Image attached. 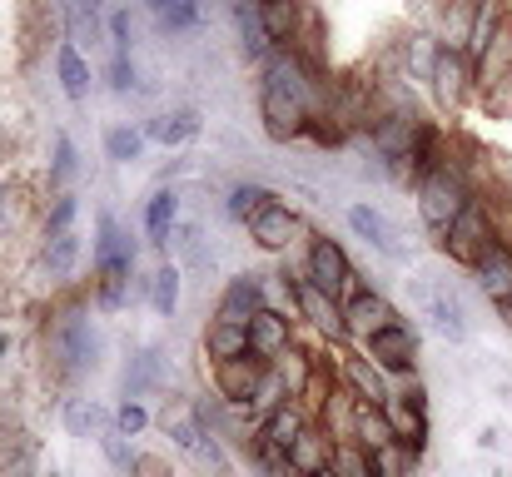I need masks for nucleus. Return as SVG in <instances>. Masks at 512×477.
Returning <instances> with one entry per match:
<instances>
[{"mask_svg": "<svg viewBox=\"0 0 512 477\" xmlns=\"http://www.w3.org/2000/svg\"><path fill=\"white\" fill-rule=\"evenodd\" d=\"M353 443H363L368 453H383L388 443H398V433H393L383 403H358V398H353Z\"/></svg>", "mask_w": 512, "mask_h": 477, "instance_id": "20", "label": "nucleus"}, {"mask_svg": "<svg viewBox=\"0 0 512 477\" xmlns=\"http://www.w3.org/2000/svg\"><path fill=\"white\" fill-rule=\"evenodd\" d=\"M343 323H348V338L363 348L373 333H383V328H393V323H403V318H398V309H393L383 294L358 289V294H348V299H343Z\"/></svg>", "mask_w": 512, "mask_h": 477, "instance_id": "7", "label": "nucleus"}, {"mask_svg": "<svg viewBox=\"0 0 512 477\" xmlns=\"http://www.w3.org/2000/svg\"><path fill=\"white\" fill-rule=\"evenodd\" d=\"M468 209V184H463V174L458 169H433L428 179H418V219H423V229L443 244V234L453 229V219Z\"/></svg>", "mask_w": 512, "mask_h": 477, "instance_id": "1", "label": "nucleus"}, {"mask_svg": "<svg viewBox=\"0 0 512 477\" xmlns=\"http://www.w3.org/2000/svg\"><path fill=\"white\" fill-rule=\"evenodd\" d=\"M498 244V234H493V219L483 214V204L478 199H468V209L453 219V229L443 234V249H448V259L453 264H463V269H478L483 264V254Z\"/></svg>", "mask_w": 512, "mask_h": 477, "instance_id": "3", "label": "nucleus"}, {"mask_svg": "<svg viewBox=\"0 0 512 477\" xmlns=\"http://www.w3.org/2000/svg\"><path fill=\"white\" fill-rule=\"evenodd\" d=\"M289 348H294V318L284 314V309H259V314L249 318V353H259L264 363H274Z\"/></svg>", "mask_w": 512, "mask_h": 477, "instance_id": "12", "label": "nucleus"}, {"mask_svg": "<svg viewBox=\"0 0 512 477\" xmlns=\"http://www.w3.org/2000/svg\"><path fill=\"white\" fill-rule=\"evenodd\" d=\"M110 40H115V55H130V15L125 10L110 15Z\"/></svg>", "mask_w": 512, "mask_h": 477, "instance_id": "42", "label": "nucleus"}, {"mask_svg": "<svg viewBox=\"0 0 512 477\" xmlns=\"http://www.w3.org/2000/svg\"><path fill=\"white\" fill-rule=\"evenodd\" d=\"M145 284H150V309L160 318H170L174 304H179V269H174V264H160Z\"/></svg>", "mask_w": 512, "mask_h": 477, "instance_id": "33", "label": "nucleus"}, {"mask_svg": "<svg viewBox=\"0 0 512 477\" xmlns=\"http://www.w3.org/2000/svg\"><path fill=\"white\" fill-rule=\"evenodd\" d=\"M70 169H75V145L60 135L55 140V179H70Z\"/></svg>", "mask_w": 512, "mask_h": 477, "instance_id": "44", "label": "nucleus"}, {"mask_svg": "<svg viewBox=\"0 0 512 477\" xmlns=\"http://www.w3.org/2000/svg\"><path fill=\"white\" fill-rule=\"evenodd\" d=\"M373 463H378V477H413L418 453H413L408 443H388L383 453H373Z\"/></svg>", "mask_w": 512, "mask_h": 477, "instance_id": "37", "label": "nucleus"}, {"mask_svg": "<svg viewBox=\"0 0 512 477\" xmlns=\"http://www.w3.org/2000/svg\"><path fill=\"white\" fill-rule=\"evenodd\" d=\"M264 373H269V363H264L259 353L224 358V363H214V393H219L229 408L254 413V398H259V388H264Z\"/></svg>", "mask_w": 512, "mask_h": 477, "instance_id": "4", "label": "nucleus"}, {"mask_svg": "<svg viewBox=\"0 0 512 477\" xmlns=\"http://www.w3.org/2000/svg\"><path fill=\"white\" fill-rule=\"evenodd\" d=\"M383 413H388V423H393V433H398V443H408L413 453H423L428 448V393L413 383V388H403V393H393L388 403H383Z\"/></svg>", "mask_w": 512, "mask_h": 477, "instance_id": "6", "label": "nucleus"}, {"mask_svg": "<svg viewBox=\"0 0 512 477\" xmlns=\"http://www.w3.org/2000/svg\"><path fill=\"white\" fill-rule=\"evenodd\" d=\"M100 40V0H70V45Z\"/></svg>", "mask_w": 512, "mask_h": 477, "instance_id": "35", "label": "nucleus"}, {"mask_svg": "<svg viewBox=\"0 0 512 477\" xmlns=\"http://www.w3.org/2000/svg\"><path fill=\"white\" fill-rule=\"evenodd\" d=\"M269 204H274V194H269L264 184H234V194H229V219L249 224V219L264 214Z\"/></svg>", "mask_w": 512, "mask_h": 477, "instance_id": "34", "label": "nucleus"}, {"mask_svg": "<svg viewBox=\"0 0 512 477\" xmlns=\"http://www.w3.org/2000/svg\"><path fill=\"white\" fill-rule=\"evenodd\" d=\"M433 85H438V95H443L448 105H458V100H463V85H468V55L453 50V45H443V50L433 55Z\"/></svg>", "mask_w": 512, "mask_h": 477, "instance_id": "22", "label": "nucleus"}, {"mask_svg": "<svg viewBox=\"0 0 512 477\" xmlns=\"http://www.w3.org/2000/svg\"><path fill=\"white\" fill-rule=\"evenodd\" d=\"M473 274H478V289H483L498 309H512V249L503 239L483 254V264H478Z\"/></svg>", "mask_w": 512, "mask_h": 477, "instance_id": "17", "label": "nucleus"}, {"mask_svg": "<svg viewBox=\"0 0 512 477\" xmlns=\"http://www.w3.org/2000/svg\"><path fill=\"white\" fill-rule=\"evenodd\" d=\"M204 353H209L214 363L249 353V328H244V323H229V318H214V323L204 328Z\"/></svg>", "mask_w": 512, "mask_h": 477, "instance_id": "25", "label": "nucleus"}, {"mask_svg": "<svg viewBox=\"0 0 512 477\" xmlns=\"http://www.w3.org/2000/svg\"><path fill=\"white\" fill-rule=\"evenodd\" d=\"M55 70H60V85H65V95H70V100H85V95H90V65H85L80 45H60Z\"/></svg>", "mask_w": 512, "mask_h": 477, "instance_id": "29", "label": "nucleus"}, {"mask_svg": "<svg viewBox=\"0 0 512 477\" xmlns=\"http://www.w3.org/2000/svg\"><path fill=\"white\" fill-rule=\"evenodd\" d=\"M329 463H334V438H329V428L309 423V428H304V438L289 448V473L294 477H314V473H324Z\"/></svg>", "mask_w": 512, "mask_h": 477, "instance_id": "18", "label": "nucleus"}, {"mask_svg": "<svg viewBox=\"0 0 512 477\" xmlns=\"http://www.w3.org/2000/svg\"><path fill=\"white\" fill-rule=\"evenodd\" d=\"M60 348H65V358H70V373H85V368L95 363V333H90L80 318H70V323L60 328Z\"/></svg>", "mask_w": 512, "mask_h": 477, "instance_id": "30", "label": "nucleus"}, {"mask_svg": "<svg viewBox=\"0 0 512 477\" xmlns=\"http://www.w3.org/2000/svg\"><path fill=\"white\" fill-rule=\"evenodd\" d=\"M314 477H339V473H334V468H324V473H314Z\"/></svg>", "mask_w": 512, "mask_h": 477, "instance_id": "45", "label": "nucleus"}, {"mask_svg": "<svg viewBox=\"0 0 512 477\" xmlns=\"http://www.w3.org/2000/svg\"><path fill=\"white\" fill-rule=\"evenodd\" d=\"M289 289H294V318H309L329 343H339L348 338V323H343V304L339 299H329L309 274H299V279H289Z\"/></svg>", "mask_w": 512, "mask_h": 477, "instance_id": "5", "label": "nucleus"}, {"mask_svg": "<svg viewBox=\"0 0 512 477\" xmlns=\"http://www.w3.org/2000/svg\"><path fill=\"white\" fill-rule=\"evenodd\" d=\"M145 423H150V413H145L140 403H125V408L115 413V428H120L125 438H135V433H145Z\"/></svg>", "mask_w": 512, "mask_h": 477, "instance_id": "41", "label": "nucleus"}, {"mask_svg": "<svg viewBox=\"0 0 512 477\" xmlns=\"http://www.w3.org/2000/svg\"><path fill=\"white\" fill-rule=\"evenodd\" d=\"M363 353H368L383 373H413V363H418V333H413L408 323H393V328L373 333V338L363 343Z\"/></svg>", "mask_w": 512, "mask_h": 477, "instance_id": "9", "label": "nucleus"}, {"mask_svg": "<svg viewBox=\"0 0 512 477\" xmlns=\"http://www.w3.org/2000/svg\"><path fill=\"white\" fill-rule=\"evenodd\" d=\"M239 5H244V0H239Z\"/></svg>", "mask_w": 512, "mask_h": 477, "instance_id": "48", "label": "nucleus"}, {"mask_svg": "<svg viewBox=\"0 0 512 477\" xmlns=\"http://www.w3.org/2000/svg\"><path fill=\"white\" fill-rule=\"evenodd\" d=\"M259 15H264V30H269L274 50H289L294 35H299V20H304L299 0H259Z\"/></svg>", "mask_w": 512, "mask_h": 477, "instance_id": "23", "label": "nucleus"}, {"mask_svg": "<svg viewBox=\"0 0 512 477\" xmlns=\"http://www.w3.org/2000/svg\"><path fill=\"white\" fill-rule=\"evenodd\" d=\"M413 294H418V304H423V318L433 323V333H443V338H453V343L468 338V314H463V304H458L453 289L413 279Z\"/></svg>", "mask_w": 512, "mask_h": 477, "instance_id": "8", "label": "nucleus"}, {"mask_svg": "<svg viewBox=\"0 0 512 477\" xmlns=\"http://www.w3.org/2000/svg\"><path fill=\"white\" fill-rule=\"evenodd\" d=\"M418 130H423V125H418L413 115H388V120L373 125V145H378L388 159H408L413 140H418Z\"/></svg>", "mask_w": 512, "mask_h": 477, "instance_id": "24", "label": "nucleus"}, {"mask_svg": "<svg viewBox=\"0 0 512 477\" xmlns=\"http://www.w3.org/2000/svg\"><path fill=\"white\" fill-rule=\"evenodd\" d=\"M239 35H244L249 60H269V55H274V40H269V30H264L259 0H244V5H239Z\"/></svg>", "mask_w": 512, "mask_h": 477, "instance_id": "28", "label": "nucleus"}, {"mask_svg": "<svg viewBox=\"0 0 512 477\" xmlns=\"http://www.w3.org/2000/svg\"><path fill=\"white\" fill-rule=\"evenodd\" d=\"M75 209H80V204H75V194H60V199H55V209H50V219H45V234H65V229H70V219H75Z\"/></svg>", "mask_w": 512, "mask_h": 477, "instance_id": "40", "label": "nucleus"}, {"mask_svg": "<svg viewBox=\"0 0 512 477\" xmlns=\"http://www.w3.org/2000/svg\"><path fill=\"white\" fill-rule=\"evenodd\" d=\"M110 85H115V90H130V85H135V65H130V55H115V60H110Z\"/></svg>", "mask_w": 512, "mask_h": 477, "instance_id": "43", "label": "nucleus"}, {"mask_svg": "<svg viewBox=\"0 0 512 477\" xmlns=\"http://www.w3.org/2000/svg\"><path fill=\"white\" fill-rule=\"evenodd\" d=\"M304 428H309V408H304L299 398H289V403H279L269 418H259V438L274 443L284 458H289V448L304 438Z\"/></svg>", "mask_w": 512, "mask_h": 477, "instance_id": "16", "label": "nucleus"}, {"mask_svg": "<svg viewBox=\"0 0 512 477\" xmlns=\"http://www.w3.org/2000/svg\"><path fill=\"white\" fill-rule=\"evenodd\" d=\"M264 279H269V274H239V279L224 289V299H219V318L249 328V318L259 314V309H269V289H264Z\"/></svg>", "mask_w": 512, "mask_h": 477, "instance_id": "14", "label": "nucleus"}, {"mask_svg": "<svg viewBox=\"0 0 512 477\" xmlns=\"http://www.w3.org/2000/svg\"><path fill=\"white\" fill-rule=\"evenodd\" d=\"M348 229L368 244V249H378L383 259H408V249L398 244V229L378 214V209H368V204H353L348 209Z\"/></svg>", "mask_w": 512, "mask_h": 477, "instance_id": "15", "label": "nucleus"}, {"mask_svg": "<svg viewBox=\"0 0 512 477\" xmlns=\"http://www.w3.org/2000/svg\"><path fill=\"white\" fill-rule=\"evenodd\" d=\"M259 120H264L269 140H294V135L309 130V110L274 85H259Z\"/></svg>", "mask_w": 512, "mask_h": 477, "instance_id": "11", "label": "nucleus"}, {"mask_svg": "<svg viewBox=\"0 0 512 477\" xmlns=\"http://www.w3.org/2000/svg\"><path fill=\"white\" fill-rule=\"evenodd\" d=\"M20 214H25V194L15 184H0V234H10L20 224Z\"/></svg>", "mask_w": 512, "mask_h": 477, "instance_id": "39", "label": "nucleus"}, {"mask_svg": "<svg viewBox=\"0 0 512 477\" xmlns=\"http://www.w3.org/2000/svg\"><path fill=\"white\" fill-rule=\"evenodd\" d=\"M150 10H155V20L165 30H189L199 20V5L194 0H150Z\"/></svg>", "mask_w": 512, "mask_h": 477, "instance_id": "36", "label": "nucleus"}, {"mask_svg": "<svg viewBox=\"0 0 512 477\" xmlns=\"http://www.w3.org/2000/svg\"><path fill=\"white\" fill-rule=\"evenodd\" d=\"M329 299H339L353 289V264H348V254H343L334 239H314V249H309V269H304Z\"/></svg>", "mask_w": 512, "mask_h": 477, "instance_id": "10", "label": "nucleus"}, {"mask_svg": "<svg viewBox=\"0 0 512 477\" xmlns=\"http://www.w3.org/2000/svg\"><path fill=\"white\" fill-rule=\"evenodd\" d=\"M343 388L358 398V403H388V383H383V368L368 358V353H348L343 358Z\"/></svg>", "mask_w": 512, "mask_h": 477, "instance_id": "19", "label": "nucleus"}, {"mask_svg": "<svg viewBox=\"0 0 512 477\" xmlns=\"http://www.w3.org/2000/svg\"><path fill=\"white\" fill-rule=\"evenodd\" d=\"M174 219H179V199L174 194H155L150 199V209H145V229H150V244H170L174 234Z\"/></svg>", "mask_w": 512, "mask_h": 477, "instance_id": "31", "label": "nucleus"}, {"mask_svg": "<svg viewBox=\"0 0 512 477\" xmlns=\"http://www.w3.org/2000/svg\"><path fill=\"white\" fill-rule=\"evenodd\" d=\"M339 477H378V463H373V453L363 448V443H334V463H329Z\"/></svg>", "mask_w": 512, "mask_h": 477, "instance_id": "32", "label": "nucleus"}, {"mask_svg": "<svg viewBox=\"0 0 512 477\" xmlns=\"http://www.w3.org/2000/svg\"><path fill=\"white\" fill-rule=\"evenodd\" d=\"M304 224H299V214L294 209H284L279 199L264 209V214H254L249 219V239L264 249V254H289V244H294V234H299Z\"/></svg>", "mask_w": 512, "mask_h": 477, "instance_id": "13", "label": "nucleus"}, {"mask_svg": "<svg viewBox=\"0 0 512 477\" xmlns=\"http://www.w3.org/2000/svg\"><path fill=\"white\" fill-rule=\"evenodd\" d=\"M130 269H135V249H130V239L120 234V224H115L110 214H100V239H95V274H100V304H105V309H120V304H125Z\"/></svg>", "mask_w": 512, "mask_h": 477, "instance_id": "2", "label": "nucleus"}, {"mask_svg": "<svg viewBox=\"0 0 512 477\" xmlns=\"http://www.w3.org/2000/svg\"><path fill=\"white\" fill-rule=\"evenodd\" d=\"M498 40H503V15H498L493 0H483L478 15H473V25H468V45H463V55L478 60V65H488V55H493Z\"/></svg>", "mask_w": 512, "mask_h": 477, "instance_id": "21", "label": "nucleus"}, {"mask_svg": "<svg viewBox=\"0 0 512 477\" xmlns=\"http://www.w3.org/2000/svg\"><path fill=\"white\" fill-rule=\"evenodd\" d=\"M50 477H60V473H50Z\"/></svg>", "mask_w": 512, "mask_h": 477, "instance_id": "47", "label": "nucleus"}, {"mask_svg": "<svg viewBox=\"0 0 512 477\" xmlns=\"http://www.w3.org/2000/svg\"><path fill=\"white\" fill-rule=\"evenodd\" d=\"M145 135H150L155 145H184V140H194V135H199V115H194V110L155 115V120L145 125Z\"/></svg>", "mask_w": 512, "mask_h": 477, "instance_id": "27", "label": "nucleus"}, {"mask_svg": "<svg viewBox=\"0 0 512 477\" xmlns=\"http://www.w3.org/2000/svg\"><path fill=\"white\" fill-rule=\"evenodd\" d=\"M75 259H80V234H75V229H65V234H45L40 264H45L50 279H65V274L75 269Z\"/></svg>", "mask_w": 512, "mask_h": 477, "instance_id": "26", "label": "nucleus"}, {"mask_svg": "<svg viewBox=\"0 0 512 477\" xmlns=\"http://www.w3.org/2000/svg\"><path fill=\"white\" fill-rule=\"evenodd\" d=\"M0 150H5V130H0Z\"/></svg>", "mask_w": 512, "mask_h": 477, "instance_id": "46", "label": "nucleus"}, {"mask_svg": "<svg viewBox=\"0 0 512 477\" xmlns=\"http://www.w3.org/2000/svg\"><path fill=\"white\" fill-rule=\"evenodd\" d=\"M140 145H145L140 130H110V135H105V150H110V159H120V164L140 159Z\"/></svg>", "mask_w": 512, "mask_h": 477, "instance_id": "38", "label": "nucleus"}]
</instances>
